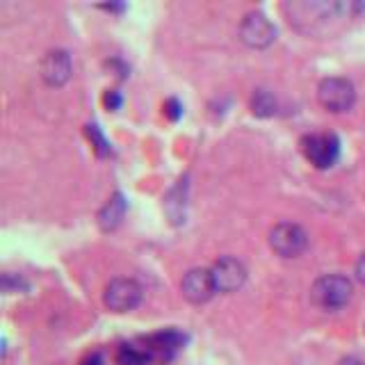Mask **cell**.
I'll return each instance as SVG.
<instances>
[{
	"label": "cell",
	"mask_w": 365,
	"mask_h": 365,
	"mask_svg": "<svg viewBox=\"0 0 365 365\" xmlns=\"http://www.w3.org/2000/svg\"><path fill=\"white\" fill-rule=\"evenodd\" d=\"M356 279L365 285V251L359 256V260H356Z\"/></svg>",
	"instance_id": "ac0fdd59"
},
{
	"label": "cell",
	"mask_w": 365,
	"mask_h": 365,
	"mask_svg": "<svg viewBox=\"0 0 365 365\" xmlns=\"http://www.w3.org/2000/svg\"><path fill=\"white\" fill-rule=\"evenodd\" d=\"M210 272H212L217 292H224V294L237 292L247 281V267L233 256H222L210 267Z\"/></svg>",
	"instance_id": "9c48e42d"
},
{
	"label": "cell",
	"mask_w": 365,
	"mask_h": 365,
	"mask_svg": "<svg viewBox=\"0 0 365 365\" xmlns=\"http://www.w3.org/2000/svg\"><path fill=\"white\" fill-rule=\"evenodd\" d=\"M103 9H108V11H121L123 5H101Z\"/></svg>",
	"instance_id": "44dd1931"
},
{
	"label": "cell",
	"mask_w": 365,
	"mask_h": 365,
	"mask_svg": "<svg viewBox=\"0 0 365 365\" xmlns=\"http://www.w3.org/2000/svg\"><path fill=\"white\" fill-rule=\"evenodd\" d=\"M73 76V62L71 55L66 51H51L46 53L43 62H41V78L46 85L51 87H62L66 85Z\"/></svg>",
	"instance_id": "8fae6325"
},
{
	"label": "cell",
	"mask_w": 365,
	"mask_h": 365,
	"mask_svg": "<svg viewBox=\"0 0 365 365\" xmlns=\"http://www.w3.org/2000/svg\"><path fill=\"white\" fill-rule=\"evenodd\" d=\"M251 112L256 117H272L277 112V98H274L267 89H258L254 96H251Z\"/></svg>",
	"instance_id": "5bb4252c"
},
{
	"label": "cell",
	"mask_w": 365,
	"mask_h": 365,
	"mask_svg": "<svg viewBox=\"0 0 365 365\" xmlns=\"http://www.w3.org/2000/svg\"><path fill=\"white\" fill-rule=\"evenodd\" d=\"M185 342H187V336L178 329H165V331H158L153 336L142 338V345L148 349V354H151L155 363H169L182 347H185Z\"/></svg>",
	"instance_id": "ba28073f"
},
{
	"label": "cell",
	"mask_w": 365,
	"mask_h": 365,
	"mask_svg": "<svg viewBox=\"0 0 365 365\" xmlns=\"http://www.w3.org/2000/svg\"><path fill=\"white\" fill-rule=\"evenodd\" d=\"M142 285L133 279H114L108 283L106 292H103V304H106L112 313H130L142 304Z\"/></svg>",
	"instance_id": "5b68a950"
},
{
	"label": "cell",
	"mask_w": 365,
	"mask_h": 365,
	"mask_svg": "<svg viewBox=\"0 0 365 365\" xmlns=\"http://www.w3.org/2000/svg\"><path fill=\"white\" fill-rule=\"evenodd\" d=\"M117 365H155L153 356L148 354L144 345H133V342H123L114 354Z\"/></svg>",
	"instance_id": "4fadbf2b"
},
{
	"label": "cell",
	"mask_w": 365,
	"mask_h": 365,
	"mask_svg": "<svg viewBox=\"0 0 365 365\" xmlns=\"http://www.w3.org/2000/svg\"><path fill=\"white\" fill-rule=\"evenodd\" d=\"M338 365H365V361L359 356H345V359L338 361Z\"/></svg>",
	"instance_id": "d6986e66"
},
{
	"label": "cell",
	"mask_w": 365,
	"mask_h": 365,
	"mask_svg": "<svg viewBox=\"0 0 365 365\" xmlns=\"http://www.w3.org/2000/svg\"><path fill=\"white\" fill-rule=\"evenodd\" d=\"M302 151L313 167L329 169L340 158V140L334 133H313L302 140Z\"/></svg>",
	"instance_id": "3957f363"
},
{
	"label": "cell",
	"mask_w": 365,
	"mask_h": 365,
	"mask_svg": "<svg viewBox=\"0 0 365 365\" xmlns=\"http://www.w3.org/2000/svg\"><path fill=\"white\" fill-rule=\"evenodd\" d=\"M240 39L249 48H267L277 39V28L272 26V21L262 11H251L240 23Z\"/></svg>",
	"instance_id": "52a82bcc"
},
{
	"label": "cell",
	"mask_w": 365,
	"mask_h": 365,
	"mask_svg": "<svg viewBox=\"0 0 365 365\" xmlns=\"http://www.w3.org/2000/svg\"><path fill=\"white\" fill-rule=\"evenodd\" d=\"M87 135H89V140H91V144L96 146V151H98V155H108L110 153V142L103 137V133H101V128L96 123H89L87 125Z\"/></svg>",
	"instance_id": "9a60e30c"
},
{
	"label": "cell",
	"mask_w": 365,
	"mask_h": 365,
	"mask_svg": "<svg viewBox=\"0 0 365 365\" xmlns=\"http://www.w3.org/2000/svg\"><path fill=\"white\" fill-rule=\"evenodd\" d=\"M103 361H101V356H98V354H94V356H89L83 365H101Z\"/></svg>",
	"instance_id": "ffe728a7"
},
{
	"label": "cell",
	"mask_w": 365,
	"mask_h": 365,
	"mask_svg": "<svg viewBox=\"0 0 365 365\" xmlns=\"http://www.w3.org/2000/svg\"><path fill=\"white\" fill-rule=\"evenodd\" d=\"M269 247L274 249V254H279L281 258H297L306 251L308 235L299 224L283 222L272 228Z\"/></svg>",
	"instance_id": "8992f818"
},
{
	"label": "cell",
	"mask_w": 365,
	"mask_h": 365,
	"mask_svg": "<svg viewBox=\"0 0 365 365\" xmlns=\"http://www.w3.org/2000/svg\"><path fill=\"white\" fill-rule=\"evenodd\" d=\"M351 294H354V285L347 277H342V274H327V277H319L313 283L311 302L317 308H322V311L334 313L351 302Z\"/></svg>",
	"instance_id": "7a4b0ae2"
},
{
	"label": "cell",
	"mask_w": 365,
	"mask_h": 365,
	"mask_svg": "<svg viewBox=\"0 0 365 365\" xmlns=\"http://www.w3.org/2000/svg\"><path fill=\"white\" fill-rule=\"evenodd\" d=\"M363 9V3H329V0H302V3L283 5L288 23L304 34L313 37H327L336 34L347 26L351 19H356Z\"/></svg>",
	"instance_id": "6da1fadb"
},
{
	"label": "cell",
	"mask_w": 365,
	"mask_h": 365,
	"mask_svg": "<svg viewBox=\"0 0 365 365\" xmlns=\"http://www.w3.org/2000/svg\"><path fill=\"white\" fill-rule=\"evenodd\" d=\"M165 114L171 119V121H178L182 117V106H180V101L178 98H169L165 101V106H163Z\"/></svg>",
	"instance_id": "2e32d148"
},
{
	"label": "cell",
	"mask_w": 365,
	"mask_h": 365,
	"mask_svg": "<svg viewBox=\"0 0 365 365\" xmlns=\"http://www.w3.org/2000/svg\"><path fill=\"white\" fill-rule=\"evenodd\" d=\"M319 106L329 112H347L356 101V89L347 78H324L317 87Z\"/></svg>",
	"instance_id": "277c9868"
},
{
	"label": "cell",
	"mask_w": 365,
	"mask_h": 365,
	"mask_svg": "<svg viewBox=\"0 0 365 365\" xmlns=\"http://www.w3.org/2000/svg\"><path fill=\"white\" fill-rule=\"evenodd\" d=\"M125 208H128V205H125L123 194L121 192L112 194V199L106 205H103L101 212H98V224H101L103 231H114V228L121 224L123 215H125Z\"/></svg>",
	"instance_id": "7c38bea8"
},
{
	"label": "cell",
	"mask_w": 365,
	"mask_h": 365,
	"mask_svg": "<svg viewBox=\"0 0 365 365\" xmlns=\"http://www.w3.org/2000/svg\"><path fill=\"white\" fill-rule=\"evenodd\" d=\"M103 103H106V108L108 110H119L121 108V94L117 89H110V91H106V96H103Z\"/></svg>",
	"instance_id": "e0dca14e"
},
{
	"label": "cell",
	"mask_w": 365,
	"mask_h": 365,
	"mask_svg": "<svg viewBox=\"0 0 365 365\" xmlns=\"http://www.w3.org/2000/svg\"><path fill=\"white\" fill-rule=\"evenodd\" d=\"M180 292L194 306L210 302L212 297H215V292H217L212 272L205 269V267H194V269H190L185 277H182V281H180Z\"/></svg>",
	"instance_id": "30bf717a"
}]
</instances>
